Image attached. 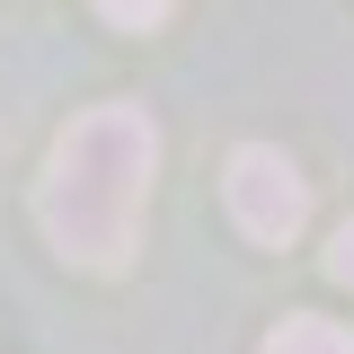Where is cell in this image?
<instances>
[{"label": "cell", "mask_w": 354, "mask_h": 354, "mask_svg": "<svg viewBox=\"0 0 354 354\" xmlns=\"http://www.w3.org/2000/svg\"><path fill=\"white\" fill-rule=\"evenodd\" d=\"M151 177H160V124L133 106V97H106L53 133L36 177V221L44 239L71 266H97L115 274L142 239V204H151Z\"/></svg>", "instance_id": "obj_1"}, {"label": "cell", "mask_w": 354, "mask_h": 354, "mask_svg": "<svg viewBox=\"0 0 354 354\" xmlns=\"http://www.w3.org/2000/svg\"><path fill=\"white\" fill-rule=\"evenodd\" d=\"M221 195H230V221H239L248 239H266V248L301 239V221H310V177L292 169L283 151H266V142L230 151V177H221Z\"/></svg>", "instance_id": "obj_2"}, {"label": "cell", "mask_w": 354, "mask_h": 354, "mask_svg": "<svg viewBox=\"0 0 354 354\" xmlns=\"http://www.w3.org/2000/svg\"><path fill=\"white\" fill-rule=\"evenodd\" d=\"M266 354H354V328H337V319H310V310H292L274 337H266Z\"/></svg>", "instance_id": "obj_3"}, {"label": "cell", "mask_w": 354, "mask_h": 354, "mask_svg": "<svg viewBox=\"0 0 354 354\" xmlns=\"http://www.w3.org/2000/svg\"><path fill=\"white\" fill-rule=\"evenodd\" d=\"M169 9H177V0H97V18H106V27H160Z\"/></svg>", "instance_id": "obj_4"}, {"label": "cell", "mask_w": 354, "mask_h": 354, "mask_svg": "<svg viewBox=\"0 0 354 354\" xmlns=\"http://www.w3.org/2000/svg\"><path fill=\"white\" fill-rule=\"evenodd\" d=\"M328 274H337V283H354V221L328 239Z\"/></svg>", "instance_id": "obj_5"}]
</instances>
